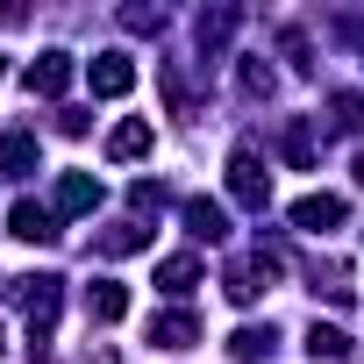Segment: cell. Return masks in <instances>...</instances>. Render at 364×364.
<instances>
[{"mask_svg": "<svg viewBox=\"0 0 364 364\" xmlns=\"http://www.w3.org/2000/svg\"><path fill=\"white\" fill-rule=\"evenodd\" d=\"M229 193H236L243 208H264V171H257V143H236V157H229Z\"/></svg>", "mask_w": 364, "mask_h": 364, "instance_id": "1", "label": "cell"}, {"mask_svg": "<svg viewBox=\"0 0 364 364\" xmlns=\"http://www.w3.org/2000/svg\"><path fill=\"white\" fill-rule=\"evenodd\" d=\"M272 279H279V257H264V250H257V257H243V264H236L222 286H229V300H243V307H250V300H257Z\"/></svg>", "mask_w": 364, "mask_h": 364, "instance_id": "2", "label": "cell"}, {"mask_svg": "<svg viewBox=\"0 0 364 364\" xmlns=\"http://www.w3.org/2000/svg\"><path fill=\"white\" fill-rule=\"evenodd\" d=\"M86 79H93V93H107V100H114V93H129V86H136V58H129V50H100Z\"/></svg>", "mask_w": 364, "mask_h": 364, "instance_id": "3", "label": "cell"}, {"mask_svg": "<svg viewBox=\"0 0 364 364\" xmlns=\"http://www.w3.org/2000/svg\"><path fill=\"white\" fill-rule=\"evenodd\" d=\"M343 222V200L336 193H307V200H293V229H307V236H328Z\"/></svg>", "mask_w": 364, "mask_h": 364, "instance_id": "4", "label": "cell"}, {"mask_svg": "<svg viewBox=\"0 0 364 364\" xmlns=\"http://www.w3.org/2000/svg\"><path fill=\"white\" fill-rule=\"evenodd\" d=\"M65 86H72V58H65V50H43V58L29 65V93L50 100V93H65Z\"/></svg>", "mask_w": 364, "mask_h": 364, "instance_id": "5", "label": "cell"}, {"mask_svg": "<svg viewBox=\"0 0 364 364\" xmlns=\"http://www.w3.org/2000/svg\"><path fill=\"white\" fill-rule=\"evenodd\" d=\"M86 208H100V178L65 171V178H58V215H86Z\"/></svg>", "mask_w": 364, "mask_h": 364, "instance_id": "6", "label": "cell"}, {"mask_svg": "<svg viewBox=\"0 0 364 364\" xmlns=\"http://www.w3.org/2000/svg\"><path fill=\"white\" fill-rule=\"evenodd\" d=\"M8 222H15V236H22V243H50V236H58V215H50V208H36V200H22Z\"/></svg>", "mask_w": 364, "mask_h": 364, "instance_id": "7", "label": "cell"}, {"mask_svg": "<svg viewBox=\"0 0 364 364\" xmlns=\"http://www.w3.org/2000/svg\"><path fill=\"white\" fill-rule=\"evenodd\" d=\"M186 229H193L200 243H222V236H229V215H222L215 200H186Z\"/></svg>", "mask_w": 364, "mask_h": 364, "instance_id": "8", "label": "cell"}, {"mask_svg": "<svg viewBox=\"0 0 364 364\" xmlns=\"http://www.w3.org/2000/svg\"><path fill=\"white\" fill-rule=\"evenodd\" d=\"M193 336H200L193 314H157V321H150V343H157V350H186Z\"/></svg>", "mask_w": 364, "mask_h": 364, "instance_id": "9", "label": "cell"}, {"mask_svg": "<svg viewBox=\"0 0 364 364\" xmlns=\"http://www.w3.org/2000/svg\"><path fill=\"white\" fill-rule=\"evenodd\" d=\"M143 150H150V122H122L107 136V157H143Z\"/></svg>", "mask_w": 364, "mask_h": 364, "instance_id": "10", "label": "cell"}, {"mask_svg": "<svg viewBox=\"0 0 364 364\" xmlns=\"http://www.w3.org/2000/svg\"><path fill=\"white\" fill-rule=\"evenodd\" d=\"M193 279H200L193 257H164V264H157V286H164V293H193Z\"/></svg>", "mask_w": 364, "mask_h": 364, "instance_id": "11", "label": "cell"}, {"mask_svg": "<svg viewBox=\"0 0 364 364\" xmlns=\"http://www.w3.org/2000/svg\"><path fill=\"white\" fill-rule=\"evenodd\" d=\"M122 314H129V293H122L114 279H100V286H93V321H122Z\"/></svg>", "mask_w": 364, "mask_h": 364, "instance_id": "12", "label": "cell"}, {"mask_svg": "<svg viewBox=\"0 0 364 364\" xmlns=\"http://www.w3.org/2000/svg\"><path fill=\"white\" fill-rule=\"evenodd\" d=\"M0 164L8 171H36V143L29 136H0Z\"/></svg>", "mask_w": 364, "mask_h": 364, "instance_id": "13", "label": "cell"}, {"mask_svg": "<svg viewBox=\"0 0 364 364\" xmlns=\"http://www.w3.org/2000/svg\"><path fill=\"white\" fill-rule=\"evenodd\" d=\"M143 243H150V236H143L136 222H122V229H107V236H100V250H107V257H129V250H143Z\"/></svg>", "mask_w": 364, "mask_h": 364, "instance_id": "14", "label": "cell"}, {"mask_svg": "<svg viewBox=\"0 0 364 364\" xmlns=\"http://www.w3.org/2000/svg\"><path fill=\"white\" fill-rule=\"evenodd\" d=\"M307 350H314V357H343V328H321V321H314V328H307Z\"/></svg>", "mask_w": 364, "mask_h": 364, "instance_id": "15", "label": "cell"}, {"mask_svg": "<svg viewBox=\"0 0 364 364\" xmlns=\"http://www.w3.org/2000/svg\"><path fill=\"white\" fill-rule=\"evenodd\" d=\"M264 343H272L264 328H243V336H236V357H243V364H257V357H264Z\"/></svg>", "mask_w": 364, "mask_h": 364, "instance_id": "16", "label": "cell"}, {"mask_svg": "<svg viewBox=\"0 0 364 364\" xmlns=\"http://www.w3.org/2000/svg\"><path fill=\"white\" fill-rule=\"evenodd\" d=\"M357 186H364V157H357Z\"/></svg>", "mask_w": 364, "mask_h": 364, "instance_id": "17", "label": "cell"}, {"mask_svg": "<svg viewBox=\"0 0 364 364\" xmlns=\"http://www.w3.org/2000/svg\"><path fill=\"white\" fill-rule=\"evenodd\" d=\"M0 350H8V328H0Z\"/></svg>", "mask_w": 364, "mask_h": 364, "instance_id": "18", "label": "cell"}, {"mask_svg": "<svg viewBox=\"0 0 364 364\" xmlns=\"http://www.w3.org/2000/svg\"><path fill=\"white\" fill-rule=\"evenodd\" d=\"M0 72H8V65H0Z\"/></svg>", "mask_w": 364, "mask_h": 364, "instance_id": "19", "label": "cell"}]
</instances>
